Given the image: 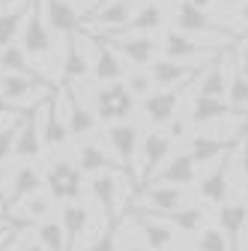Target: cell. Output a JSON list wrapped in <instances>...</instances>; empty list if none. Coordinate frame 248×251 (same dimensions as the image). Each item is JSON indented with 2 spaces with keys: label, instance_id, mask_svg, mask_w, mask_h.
Returning <instances> with one entry per match:
<instances>
[{
  "label": "cell",
  "instance_id": "60d3db41",
  "mask_svg": "<svg viewBox=\"0 0 248 251\" xmlns=\"http://www.w3.org/2000/svg\"><path fill=\"white\" fill-rule=\"evenodd\" d=\"M84 251H120V242H117V230L114 227H105L96 239H93Z\"/></svg>",
  "mask_w": 248,
  "mask_h": 251
},
{
  "label": "cell",
  "instance_id": "9c48e42d",
  "mask_svg": "<svg viewBox=\"0 0 248 251\" xmlns=\"http://www.w3.org/2000/svg\"><path fill=\"white\" fill-rule=\"evenodd\" d=\"M171 150H174V141L165 135V132H149L141 138V150H138V165H141V179L149 182L162 171V165L171 159Z\"/></svg>",
  "mask_w": 248,
  "mask_h": 251
},
{
  "label": "cell",
  "instance_id": "f5cc1de1",
  "mask_svg": "<svg viewBox=\"0 0 248 251\" xmlns=\"http://www.w3.org/2000/svg\"><path fill=\"white\" fill-rule=\"evenodd\" d=\"M15 251H45V248H42L39 242H21V245H18Z\"/></svg>",
  "mask_w": 248,
  "mask_h": 251
},
{
  "label": "cell",
  "instance_id": "6f0895ef",
  "mask_svg": "<svg viewBox=\"0 0 248 251\" xmlns=\"http://www.w3.org/2000/svg\"><path fill=\"white\" fill-rule=\"evenodd\" d=\"M152 3H159V6H165V3H171V0H152Z\"/></svg>",
  "mask_w": 248,
  "mask_h": 251
},
{
  "label": "cell",
  "instance_id": "4dcf8cb0",
  "mask_svg": "<svg viewBox=\"0 0 248 251\" xmlns=\"http://www.w3.org/2000/svg\"><path fill=\"white\" fill-rule=\"evenodd\" d=\"M0 72H9V75H24V78H33V81H45V78L39 75V69L33 66V63H30L27 51H24L18 42L0 51Z\"/></svg>",
  "mask_w": 248,
  "mask_h": 251
},
{
  "label": "cell",
  "instance_id": "d6a6232c",
  "mask_svg": "<svg viewBox=\"0 0 248 251\" xmlns=\"http://www.w3.org/2000/svg\"><path fill=\"white\" fill-rule=\"evenodd\" d=\"M227 105L233 114H248V78L236 69V63L227 57Z\"/></svg>",
  "mask_w": 248,
  "mask_h": 251
},
{
  "label": "cell",
  "instance_id": "ba28073f",
  "mask_svg": "<svg viewBox=\"0 0 248 251\" xmlns=\"http://www.w3.org/2000/svg\"><path fill=\"white\" fill-rule=\"evenodd\" d=\"M21 48L27 51V57H33V60H51V54H54V33L48 30V24L42 18L39 0H36V9L30 12L27 24L21 30Z\"/></svg>",
  "mask_w": 248,
  "mask_h": 251
},
{
  "label": "cell",
  "instance_id": "f1b7e54d",
  "mask_svg": "<svg viewBox=\"0 0 248 251\" xmlns=\"http://www.w3.org/2000/svg\"><path fill=\"white\" fill-rule=\"evenodd\" d=\"M195 93L198 96H212V99H227V57L209 63L206 72L198 78Z\"/></svg>",
  "mask_w": 248,
  "mask_h": 251
},
{
  "label": "cell",
  "instance_id": "e0dca14e",
  "mask_svg": "<svg viewBox=\"0 0 248 251\" xmlns=\"http://www.w3.org/2000/svg\"><path fill=\"white\" fill-rule=\"evenodd\" d=\"M120 57H126L135 66H152L156 60V51H159V42L156 36H114V39H105Z\"/></svg>",
  "mask_w": 248,
  "mask_h": 251
},
{
  "label": "cell",
  "instance_id": "8992f818",
  "mask_svg": "<svg viewBox=\"0 0 248 251\" xmlns=\"http://www.w3.org/2000/svg\"><path fill=\"white\" fill-rule=\"evenodd\" d=\"M165 60H176V63H212V60H219V51L192 39V36H185V33H176V30H168L165 39L159 42Z\"/></svg>",
  "mask_w": 248,
  "mask_h": 251
},
{
  "label": "cell",
  "instance_id": "9a60e30c",
  "mask_svg": "<svg viewBox=\"0 0 248 251\" xmlns=\"http://www.w3.org/2000/svg\"><path fill=\"white\" fill-rule=\"evenodd\" d=\"M42 117H39V108H33L24 123H21V129H18V138H15V159L21 162H33L42 155Z\"/></svg>",
  "mask_w": 248,
  "mask_h": 251
},
{
  "label": "cell",
  "instance_id": "b9f144b4",
  "mask_svg": "<svg viewBox=\"0 0 248 251\" xmlns=\"http://www.w3.org/2000/svg\"><path fill=\"white\" fill-rule=\"evenodd\" d=\"M15 227H33V225H27L24 218H0V239L9 236Z\"/></svg>",
  "mask_w": 248,
  "mask_h": 251
},
{
  "label": "cell",
  "instance_id": "30bf717a",
  "mask_svg": "<svg viewBox=\"0 0 248 251\" xmlns=\"http://www.w3.org/2000/svg\"><path fill=\"white\" fill-rule=\"evenodd\" d=\"M54 87L48 81H33V78H24V75H9V72H0V96L6 102L18 105L33 99V105H42V99L48 96Z\"/></svg>",
  "mask_w": 248,
  "mask_h": 251
},
{
  "label": "cell",
  "instance_id": "d4e9b609",
  "mask_svg": "<svg viewBox=\"0 0 248 251\" xmlns=\"http://www.w3.org/2000/svg\"><path fill=\"white\" fill-rule=\"evenodd\" d=\"M227 117H239V114H233L227 99H212V96H198V93H195L192 111H189L192 126H212V123H222Z\"/></svg>",
  "mask_w": 248,
  "mask_h": 251
},
{
  "label": "cell",
  "instance_id": "836d02e7",
  "mask_svg": "<svg viewBox=\"0 0 248 251\" xmlns=\"http://www.w3.org/2000/svg\"><path fill=\"white\" fill-rule=\"evenodd\" d=\"M203 209L200 206H179L176 212L165 215V222L174 227V230H182V233H200L203 230Z\"/></svg>",
  "mask_w": 248,
  "mask_h": 251
},
{
  "label": "cell",
  "instance_id": "8fae6325",
  "mask_svg": "<svg viewBox=\"0 0 248 251\" xmlns=\"http://www.w3.org/2000/svg\"><path fill=\"white\" fill-rule=\"evenodd\" d=\"M108 144H111V150L117 155L120 168L126 171V174H132V168L138 162V150H141V132H138V126L135 123H114L111 129H108Z\"/></svg>",
  "mask_w": 248,
  "mask_h": 251
},
{
  "label": "cell",
  "instance_id": "8d00e7d4",
  "mask_svg": "<svg viewBox=\"0 0 248 251\" xmlns=\"http://www.w3.org/2000/svg\"><path fill=\"white\" fill-rule=\"evenodd\" d=\"M27 117V114H24ZM24 117H18L15 123H6V126H0V165H3L9 155L15 152V138H18V129H21V123Z\"/></svg>",
  "mask_w": 248,
  "mask_h": 251
},
{
  "label": "cell",
  "instance_id": "6da1fadb",
  "mask_svg": "<svg viewBox=\"0 0 248 251\" xmlns=\"http://www.w3.org/2000/svg\"><path fill=\"white\" fill-rule=\"evenodd\" d=\"M174 30H176V33H185V36L198 39V42H203V45H209V48H215V51L224 48V45H230L239 36V30L233 24L215 21L203 9H195L192 3H182V0L176 3V9H174Z\"/></svg>",
  "mask_w": 248,
  "mask_h": 251
},
{
  "label": "cell",
  "instance_id": "5bb4252c",
  "mask_svg": "<svg viewBox=\"0 0 248 251\" xmlns=\"http://www.w3.org/2000/svg\"><path fill=\"white\" fill-rule=\"evenodd\" d=\"M39 9H42V18H45V24L54 36L66 39V36L78 33L81 18H78V9L69 0H39Z\"/></svg>",
  "mask_w": 248,
  "mask_h": 251
},
{
  "label": "cell",
  "instance_id": "277c9868",
  "mask_svg": "<svg viewBox=\"0 0 248 251\" xmlns=\"http://www.w3.org/2000/svg\"><path fill=\"white\" fill-rule=\"evenodd\" d=\"M132 111H135V96L123 81L105 84L93 93V114L105 123H126V117Z\"/></svg>",
  "mask_w": 248,
  "mask_h": 251
},
{
  "label": "cell",
  "instance_id": "7402d4cb",
  "mask_svg": "<svg viewBox=\"0 0 248 251\" xmlns=\"http://www.w3.org/2000/svg\"><path fill=\"white\" fill-rule=\"evenodd\" d=\"M230 152L224 155V159L215 165L206 176H200V185H198V195L206 201V203H215V206H222L227 201V192H230Z\"/></svg>",
  "mask_w": 248,
  "mask_h": 251
},
{
  "label": "cell",
  "instance_id": "681fc988",
  "mask_svg": "<svg viewBox=\"0 0 248 251\" xmlns=\"http://www.w3.org/2000/svg\"><path fill=\"white\" fill-rule=\"evenodd\" d=\"M123 251H147V245H144V239H129Z\"/></svg>",
  "mask_w": 248,
  "mask_h": 251
},
{
  "label": "cell",
  "instance_id": "ac0fdd59",
  "mask_svg": "<svg viewBox=\"0 0 248 251\" xmlns=\"http://www.w3.org/2000/svg\"><path fill=\"white\" fill-rule=\"evenodd\" d=\"M87 36L81 33H72V36H66V45H63V60H60V72H63V78L66 81H81V78H87V72H90V57H87Z\"/></svg>",
  "mask_w": 248,
  "mask_h": 251
},
{
  "label": "cell",
  "instance_id": "ffe728a7",
  "mask_svg": "<svg viewBox=\"0 0 248 251\" xmlns=\"http://www.w3.org/2000/svg\"><path fill=\"white\" fill-rule=\"evenodd\" d=\"M195 176H198V165L192 162V155L189 152H176L162 165V171L147 185H176V188H182V185H192Z\"/></svg>",
  "mask_w": 248,
  "mask_h": 251
},
{
  "label": "cell",
  "instance_id": "5b68a950",
  "mask_svg": "<svg viewBox=\"0 0 248 251\" xmlns=\"http://www.w3.org/2000/svg\"><path fill=\"white\" fill-rule=\"evenodd\" d=\"M182 203H185V192L176 185H144L141 195L132 201V212L165 218V215L176 212Z\"/></svg>",
  "mask_w": 248,
  "mask_h": 251
},
{
  "label": "cell",
  "instance_id": "2e32d148",
  "mask_svg": "<svg viewBox=\"0 0 248 251\" xmlns=\"http://www.w3.org/2000/svg\"><path fill=\"white\" fill-rule=\"evenodd\" d=\"M66 123H69V138H78V141H84L87 135H93L99 129V117L93 114L84 102H81V96H78V90L75 87H69L66 93Z\"/></svg>",
  "mask_w": 248,
  "mask_h": 251
},
{
  "label": "cell",
  "instance_id": "d6986e66",
  "mask_svg": "<svg viewBox=\"0 0 248 251\" xmlns=\"http://www.w3.org/2000/svg\"><path fill=\"white\" fill-rule=\"evenodd\" d=\"M248 225V206L242 201H224L219 206V230L224 233L230 251H242V230Z\"/></svg>",
  "mask_w": 248,
  "mask_h": 251
},
{
  "label": "cell",
  "instance_id": "c3c4849f",
  "mask_svg": "<svg viewBox=\"0 0 248 251\" xmlns=\"http://www.w3.org/2000/svg\"><path fill=\"white\" fill-rule=\"evenodd\" d=\"M21 230H27V227H15L9 236H3V239H0V251H9V248H12V242H15V236H18Z\"/></svg>",
  "mask_w": 248,
  "mask_h": 251
},
{
  "label": "cell",
  "instance_id": "83f0119b",
  "mask_svg": "<svg viewBox=\"0 0 248 251\" xmlns=\"http://www.w3.org/2000/svg\"><path fill=\"white\" fill-rule=\"evenodd\" d=\"M230 150H233L230 141H219V138H212V135H192L189 138V155H192L195 165L222 162Z\"/></svg>",
  "mask_w": 248,
  "mask_h": 251
},
{
  "label": "cell",
  "instance_id": "f546056e",
  "mask_svg": "<svg viewBox=\"0 0 248 251\" xmlns=\"http://www.w3.org/2000/svg\"><path fill=\"white\" fill-rule=\"evenodd\" d=\"M60 225H63V233H66V251H75L78 239L90 227V209L84 203H66L63 212H60Z\"/></svg>",
  "mask_w": 248,
  "mask_h": 251
},
{
  "label": "cell",
  "instance_id": "7a4b0ae2",
  "mask_svg": "<svg viewBox=\"0 0 248 251\" xmlns=\"http://www.w3.org/2000/svg\"><path fill=\"white\" fill-rule=\"evenodd\" d=\"M126 182H135L132 174H114V171H102V174H93L90 179V195L96 198V203L102 206V215H105V227H117V195H126L132 188H123Z\"/></svg>",
  "mask_w": 248,
  "mask_h": 251
},
{
  "label": "cell",
  "instance_id": "f6af8a7d",
  "mask_svg": "<svg viewBox=\"0 0 248 251\" xmlns=\"http://www.w3.org/2000/svg\"><path fill=\"white\" fill-rule=\"evenodd\" d=\"M233 63H236V69H239V72L248 78V42L239 48V54H236V60H233Z\"/></svg>",
  "mask_w": 248,
  "mask_h": 251
},
{
  "label": "cell",
  "instance_id": "f907efd6",
  "mask_svg": "<svg viewBox=\"0 0 248 251\" xmlns=\"http://www.w3.org/2000/svg\"><path fill=\"white\" fill-rule=\"evenodd\" d=\"M182 3H192L195 9H203V12H206V9L215 3V0H182Z\"/></svg>",
  "mask_w": 248,
  "mask_h": 251
},
{
  "label": "cell",
  "instance_id": "cb8c5ba5",
  "mask_svg": "<svg viewBox=\"0 0 248 251\" xmlns=\"http://www.w3.org/2000/svg\"><path fill=\"white\" fill-rule=\"evenodd\" d=\"M135 222H138V230H141V239H144L147 251H168L174 245V227L165 218L135 212Z\"/></svg>",
  "mask_w": 248,
  "mask_h": 251
},
{
  "label": "cell",
  "instance_id": "816d5d0a",
  "mask_svg": "<svg viewBox=\"0 0 248 251\" xmlns=\"http://www.w3.org/2000/svg\"><path fill=\"white\" fill-rule=\"evenodd\" d=\"M219 3L224 6V9H239V6H245L248 0H219Z\"/></svg>",
  "mask_w": 248,
  "mask_h": 251
},
{
  "label": "cell",
  "instance_id": "3957f363",
  "mask_svg": "<svg viewBox=\"0 0 248 251\" xmlns=\"http://www.w3.org/2000/svg\"><path fill=\"white\" fill-rule=\"evenodd\" d=\"M81 185H84V174L78 171L75 162L54 159L48 165V171H45V188H48L51 201H57V203H78Z\"/></svg>",
  "mask_w": 248,
  "mask_h": 251
},
{
  "label": "cell",
  "instance_id": "7dc6e473",
  "mask_svg": "<svg viewBox=\"0 0 248 251\" xmlns=\"http://www.w3.org/2000/svg\"><path fill=\"white\" fill-rule=\"evenodd\" d=\"M236 21H239V33H248V3L236 9Z\"/></svg>",
  "mask_w": 248,
  "mask_h": 251
},
{
  "label": "cell",
  "instance_id": "d590c367",
  "mask_svg": "<svg viewBox=\"0 0 248 251\" xmlns=\"http://www.w3.org/2000/svg\"><path fill=\"white\" fill-rule=\"evenodd\" d=\"M21 206V215L18 218H24L27 225H42L45 218H51V209H54V201H51V195H33V198H27L24 203H18Z\"/></svg>",
  "mask_w": 248,
  "mask_h": 251
},
{
  "label": "cell",
  "instance_id": "74e56055",
  "mask_svg": "<svg viewBox=\"0 0 248 251\" xmlns=\"http://www.w3.org/2000/svg\"><path fill=\"white\" fill-rule=\"evenodd\" d=\"M198 251H230V245L219 227H203L198 236Z\"/></svg>",
  "mask_w": 248,
  "mask_h": 251
},
{
  "label": "cell",
  "instance_id": "7c38bea8",
  "mask_svg": "<svg viewBox=\"0 0 248 251\" xmlns=\"http://www.w3.org/2000/svg\"><path fill=\"white\" fill-rule=\"evenodd\" d=\"M42 117V144L45 147H63L69 141V123H66V96L51 99L39 105Z\"/></svg>",
  "mask_w": 248,
  "mask_h": 251
},
{
  "label": "cell",
  "instance_id": "4fadbf2b",
  "mask_svg": "<svg viewBox=\"0 0 248 251\" xmlns=\"http://www.w3.org/2000/svg\"><path fill=\"white\" fill-rule=\"evenodd\" d=\"M209 63H176V60H152L149 66V78H152V87H179V84H192V78L206 69Z\"/></svg>",
  "mask_w": 248,
  "mask_h": 251
},
{
  "label": "cell",
  "instance_id": "11a10c76",
  "mask_svg": "<svg viewBox=\"0 0 248 251\" xmlns=\"http://www.w3.org/2000/svg\"><path fill=\"white\" fill-rule=\"evenodd\" d=\"M108 3H114V0H96V3H93V9H90V12H96V9H102V6H108Z\"/></svg>",
  "mask_w": 248,
  "mask_h": 251
},
{
  "label": "cell",
  "instance_id": "52a82bcc",
  "mask_svg": "<svg viewBox=\"0 0 248 251\" xmlns=\"http://www.w3.org/2000/svg\"><path fill=\"white\" fill-rule=\"evenodd\" d=\"M189 90V84H179V87H165V90H152L149 96L141 99V114L149 126H168L176 117L179 99L182 93Z\"/></svg>",
  "mask_w": 248,
  "mask_h": 251
},
{
  "label": "cell",
  "instance_id": "ee69618b",
  "mask_svg": "<svg viewBox=\"0 0 248 251\" xmlns=\"http://www.w3.org/2000/svg\"><path fill=\"white\" fill-rule=\"evenodd\" d=\"M6 179H9V174H6V168L0 165V209H6L9 206V192H6Z\"/></svg>",
  "mask_w": 248,
  "mask_h": 251
},
{
  "label": "cell",
  "instance_id": "44dd1931",
  "mask_svg": "<svg viewBox=\"0 0 248 251\" xmlns=\"http://www.w3.org/2000/svg\"><path fill=\"white\" fill-rule=\"evenodd\" d=\"M90 69H93V78H96L102 87L105 84H117L123 78V60L105 39H93V66Z\"/></svg>",
  "mask_w": 248,
  "mask_h": 251
},
{
  "label": "cell",
  "instance_id": "1f68e13d",
  "mask_svg": "<svg viewBox=\"0 0 248 251\" xmlns=\"http://www.w3.org/2000/svg\"><path fill=\"white\" fill-rule=\"evenodd\" d=\"M78 171L81 174H102V171H111L114 162H111V155L96 144V141H84L78 147Z\"/></svg>",
  "mask_w": 248,
  "mask_h": 251
},
{
  "label": "cell",
  "instance_id": "bcb514c9",
  "mask_svg": "<svg viewBox=\"0 0 248 251\" xmlns=\"http://www.w3.org/2000/svg\"><path fill=\"white\" fill-rule=\"evenodd\" d=\"M36 108H39V105H36ZM30 111H33V108H30ZM30 111H24V108H18V105H12V102H6L3 96H0V117H3V114H21V117H24V114H30Z\"/></svg>",
  "mask_w": 248,
  "mask_h": 251
},
{
  "label": "cell",
  "instance_id": "9f6ffc18",
  "mask_svg": "<svg viewBox=\"0 0 248 251\" xmlns=\"http://www.w3.org/2000/svg\"><path fill=\"white\" fill-rule=\"evenodd\" d=\"M242 203L248 206V179H245V192H242Z\"/></svg>",
  "mask_w": 248,
  "mask_h": 251
},
{
  "label": "cell",
  "instance_id": "ab89813d",
  "mask_svg": "<svg viewBox=\"0 0 248 251\" xmlns=\"http://www.w3.org/2000/svg\"><path fill=\"white\" fill-rule=\"evenodd\" d=\"M165 135H168L171 141H185V138H192V120H189V114L174 117V120L165 126Z\"/></svg>",
  "mask_w": 248,
  "mask_h": 251
},
{
  "label": "cell",
  "instance_id": "7bdbcfd3",
  "mask_svg": "<svg viewBox=\"0 0 248 251\" xmlns=\"http://www.w3.org/2000/svg\"><path fill=\"white\" fill-rule=\"evenodd\" d=\"M239 165H242V176L248 179V126H245V132L239 138Z\"/></svg>",
  "mask_w": 248,
  "mask_h": 251
},
{
  "label": "cell",
  "instance_id": "4316f807",
  "mask_svg": "<svg viewBox=\"0 0 248 251\" xmlns=\"http://www.w3.org/2000/svg\"><path fill=\"white\" fill-rule=\"evenodd\" d=\"M165 27V6L152 3V0H147V3L138 6L135 18L126 24V30H123L120 36H152L156 30Z\"/></svg>",
  "mask_w": 248,
  "mask_h": 251
},
{
  "label": "cell",
  "instance_id": "db71d44e",
  "mask_svg": "<svg viewBox=\"0 0 248 251\" xmlns=\"http://www.w3.org/2000/svg\"><path fill=\"white\" fill-rule=\"evenodd\" d=\"M18 3H24V0H0V6H3V9H12V6H18Z\"/></svg>",
  "mask_w": 248,
  "mask_h": 251
},
{
  "label": "cell",
  "instance_id": "e575fe53",
  "mask_svg": "<svg viewBox=\"0 0 248 251\" xmlns=\"http://www.w3.org/2000/svg\"><path fill=\"white\" fill-rule=\"evenodd\" d=\"M36 242H39L45 251H66L63 225H60L57 218H45L42 225H36Z\"/></svg>",
  "mask_w": 248,
  "mask_h": 251
},
{
  "label": "cell",
  "instance_id": "603a6c76",
  "mask_svg": "<svg viewBox=\"0 0 248 251\" xmlns=\"http://www.w3.org/2000/svg\"><path fill=\"white\" fill-rule=\"evenodd\" d=\"M45 188V174L36 168V165H18L15 171H12V192H9V206L6 209H12V206H18V203H24L27 198H33V195H39Z\"/></svg>",
  "mask_w": 248,
  "mask_h": 251
},
{
  "label": "cell",
  "instance_id": "484cf974",
  "mask_svg": "<svg viewBox=\"0 0 248 251\" xmlns=\"http://www.w3.org/2000/svg\"><path fill=\"white\" fill-rule=\"evenodd\" d=\"M33 9H36V0H24V3L0 12V51L15 45V39L21 36V30H24V24H27Z\"/></svg>",
  "mask_w": 248,
  "mask_h": 251
},
{
  "label": "cell",
  "instance_id": "f35d334b",
  "mask_svg": "<svg viewBox=\"0 0 248 251\" xmlns=\"http://www.w3.org/2000/svg\"><path fill=\"white\" fill-rule=\"evenodd\" d=\"M126 87H129V93L132 96H149L152 93V78H149V69H132L129 72V81H126Z\"/></svg>",
  "mask_w": 248,
  "mask_h": 251
}]
</instances>
